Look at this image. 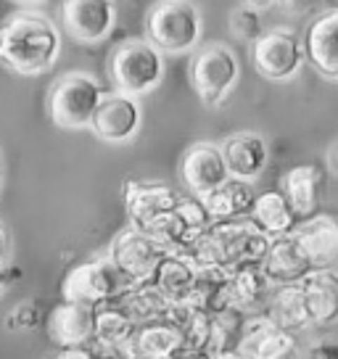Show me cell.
I'll use <instances>...</instances> for the list:
<instances>
[{
  "instance_id": "ba28073f",
  "label": "cell",
  "mask_w": 338,
  "mask_h": 359,
  "mask_svg": "<svg viewBox=\"0 0 338 359\" xmlns=\"http://www.w3.org/2000/svg\"><path fill=\"white\" fill-rule=\"evenodd\" d=\"M251 61L259 77L270 82H285L304 67V45L291 29H267L251 40Z\"/></svg>"
},
{
  "instance_id": "1f68e13d",
  "label": "cell",
  "mask_w": 338,
  "mask_h": 359,
  "mask_svg": "<svg viewBox=\"0 0 338 359\" xmlns=\"http://www.w3.org/2000/svg\"><path fill=\"white\" fill-rule=\"evenodd\" d=\"M230 27L236 29L238 37H243V40H257L264 29H262V11L257 8H251V6H241L236 13H233V19H230Z\"/></svg>"
},
{
  "instance_id": "74e56055",
  "label": "cell",
  "mask_w": 338,
  "mask_h": 359,
  "mask_svg": "<svg viewBox=\"0 0 338 359\" xmlns=\"http://www.w3.org/2000/svg\"><path fill=\"white\" fill-rule=\"evenodd\" d=\"M327 161H330V169L338 175V143L333 148H330V154H327Z\"/></svg>"
},
{
  "instance_id": "7c38bea8",
  "label": "cell",
  "mask_w": 338,
  "mask_h": 359,
  "mask_svg": "<svg viewBox=\"0 0 338 359\" xmlns=\"http://www.w3.org/2000/svg\"><path fill=\"white\" fill-rule=\"evenodd\" d=\"M116 22L114 0H64L61 3V24L67 34L79 43H98L109 37Z\"/></svg>"
},
{
  "instance_id": "f35d334b",
  "label": "cell",
  "mask_w": 338,
  "mask_h": 359,
  "mask_svg": "<svg viewBox=\"0 0 338 359\" xmlns=\"http://www.w3.org/2000/svg\"><path fill=\"white\" fill-rule=\"evenodd\" d=\"M278 3H283V6H288V8H302V6H306L309 0H278Z\"/></svg>"
},
{
  "instance_id": "3957f363",
  "label": "cell",
  "mask_w": 338,
  "mask_h": 359,
  "mask_svg": "<svg viewBox=\"0 0 338 359\" xmlns=\"http://www.w3.org/2000/svg\"><path fill=\"white\" fill-rule=\"evenodd\" d=\"M201 11L191 0H158L148 11L146 34L148 43L158 53L180 56L193 50L201 40Z\"/></svg>"
},
{
  "instance_id": "5b68a950",
  "label": "cell",
  "mask_w": 338,
  "mask_h": 359,
  "mask_svg": "<svg viewBox=\"0 0 338 359\" xmlns=\"http://www.w3.org/2000/svg\"><path fill=\"white\" fill-rule=\"evenodd\" d=\"M103 98L101 82L85 72H69L48 93V114L64 130L90 127L93 114Z\"/></svg>"
},
{
  "instance_id": "d6986e66",
  "label": "cell",
  "mask_w": 338,
  "mask_h": 359,
  "mask_svg": "<svg viewBox=\"0 0 338 359\" xmlns=\"http://www.w3.org/2000/svg\"><path fill=\"white\" fill-rule=\"evenodd\" d=\"M259 269H262V275H264V280L270 283L272 288L299 285L309 272H315L293 236L272 238L270 248H267V254L262 259Z\"/></svg>"
},
{
  "instance_id": "44dd1931",
  "label": "cell",
  "mask_w": 338,
  "mask_h": 359,
  "mask_svg": "<svg viewBox=\"0 0 338 359\" xmlns=\"http://www.w3.org/2000/svg\"><path fill=\"white\" fill-rule=\"evenodd\" d=\"M180 201V193L161 182H135L130 180L124 185V206L133 227H146L151 219H156L158 214L172 212Z\"/></svg>"
},
{
  "instance_id": "83f0119b",
  "label": "cell",
  "mask_w": 338,
  "mask_h": 359,
  "mask_svg": "<svg viewBox=\"0 0 338 359\" xmlns=\"http://www.w3.org/2000/svg\"><path fill=\"white\" fill-rule=\"evenodd\" d=\"M264 317L272 325L283 327L288 333H299L309 327V317H306L304 296L299 285H283V288H272L267 306H264Z\"/></svg>"
},
{
  "instance_id": "603a6c76",
  "label": "cell",
  "mask_w": 338,
  "mask_h": 359,
  "mask_svg": "<svg viewBox=\"0 0 338 359\" xmlns=\"http://www.w3.org/2000/svg\"><path fill=\"white\" fill-rule=\"evenodd\" d=\"M309 325H330L338 320V272L315 269L299 283Z\"/></svg>"
},
{
  "instance_id": "60d3db41",
  "label": "cell",
  "mask_w": 338,
  "mask_h": 359,
  "mask_svg": "<svg viewBox=\"0 0 338 359\" xmlns=\"http://www.w3.org/2000/svg\"><path fill=\"white\" fill-rule=\"evenodd\" d=\"M175 359H209V357H206V354H185V351H182V354H177Z\"/></svg>"
},
{
  "instance_id": "52a82bcc",
  "label": "cell",
  "mask_w": 338,
  "mask_h": 359,
  "mask_svg": "<svg viewBox=\"0 0 338 359\" xmlns=\"http://www.w3.org/2000/svg\"><path fill=\"white\" fill-rule=\"evenodd\" d=\"M241 64L227 45H206L191 61V85L206 106H222L236 90Z\"/></svg>"
},
{
  "instance_id": "7402d4cb",
  "label": "cell",
  "mask_w": 338,
  "mask_h": 359,
  "mask_svg": "<svg viewBox=\"0 0 338 359\" xmlns=\"http://www.w3.org/2000/svg\"><path fill=\"white\" fill-rule=\"evenodd\" d=\"M95 330V309L85 304L61 302L48 317V336L58 348L88 346Z\"/></svg>"
},
{
  "instance_id": "d6a6232c",
  "label": "cell",
  "mask_w": 338,
  "mask_h": 359,
  "mask_svg": "<svg viewBox=\"0 0 338 359\" xmlns=\"http://www.w3.org/2000/svg\"><path fill=\"white\" fill-rule=\"evenodd\" d=\"M304 359H338V344L336 341H317L309 346Z\"/></svg>"
},
{
  "instance_id": "4316f807",
  "label": "cell",
  "mask_w": 338,
  "mask_h": 359,
  "mask_svg": "<svg viewBox=\"0 0 338 359\" xmlns=\"http://www.w3.org/2000/svg\"><path fill=\"white\" fill-rule=\"evenodd\" d=\"M124 309V314L135 323V325H148V323H158V320H169V312H172V302H169L164 293L154 288L151 283H143V285H133L119 296L114 299Z\"/></svg>"
},
{
  "instance_id": "7bdbcfd3",
  "label": "cell",
  "mask_w": 338,
  "mask_h": 359,
  "mask_svg": "<svg viewBox=\"0 0 338 359\" xmlns=\"http://www.w3.org/2000/svg\"><path fill=\"white\" fill-rule=\"evenodd\" d=\"M0 293H3V272H0Z\"/></svg>"
},
{
  "instance_id": "ffe728a7",
  "label": "cell",
  "mask_w": 338,
  "mask_h": 359,
  "mask_svg": "<svg viewBox=\"0 0 338 359\" xmlns=\"http://www.w3.org/2000/svg\"><path fill=\"white\" fill-rule=\"evenodd\" d=\"M222 158H225L227 175L236 180L254 182L264 172L270 161V148L267 140L259 133H236L225 137V143L219 146Z\"/></svg>"
},
{
  "instance_id": "d4e9b609",
  "label": "cell",
  "mask_w": 338,
  "mask_h": 359,
  "mask_svg": "<svg viewBox=\"0 0 338 359\" xmlns=\"http://www.w3.org/2000/svg\"><path fill=\"white\" fill-rule=\"evenodd\" d=\"M254 182L246 180L227 177L219 188L209 191L201 196L206 212L212 217V222H227V219H238V217H248L251 206H254Z\"/></svg>"
},
{
  "instance_id": "4dcf8cb0",
  "label": "cell",
  "mask_w": 338,
  "mask_h": 359,
  "mask_svg": "<svg viewBox=\"0 0 338 359\" xmlns=\"http://www.w3.org/2000/svg\"><path fill=\"white\" fill-rule=\"evenodd\" d=\"M175 212L180 214L182 222L188 224V230H191L196 238L203 236V233L215 224L198 196H180V201H177V206H175Z\"/></svg>"
},
{
  "instance_id": "4fadbf2b",
  "label": "cell",
  "mask_w": 338,
  "mask_h": 359,
  "mask_svg": "<svg viewBox=\"0 0 338 359\" xmlns=\"http://www.w3.org/2000/svg\"><path fill=\"white\" fill-rule=\"evenodd\" d=\"M236 348L246 359H291L296 354V336L272 325L264 314H254L243 320Z\"/></svg>"
},
{
  "instance_id": "d590c367",
  "label": "cell",
  "mask_w": 338,
  "mask_h": 359,
  "mask_svg": "<svg viewBox=\"0 0 338 359\" xmlns=\"http://www.w3.org/2000/svg\"><path fill=\"white\" fill-rule=\"evenodd\" d=\"M209 359H246L238 348H230V351H219V354H215V357H209Z\"/></svg>"
},
{
  "instance_id": "6da1fadb",
  "label": "cell",
  "mask_w": 338,
  "mask_h": 359,
  "mask_svg": "<svg viewBox=\"0 0 338 359\" xmlns=\"http://www.w3.org/2000/svg\"><path fill=\"white\" fill-rule=\"evenodd\" d=\"M270 241L251 217L215 222L185 251L201 272H233L241 267H259Z\"/></svg>"
},
{
  "instance_id": "5bb4252c",
  "label": "cell",
  "mask_w": 338,
  "mask_h": 359,
  "mask_svg": "<svg viewBox=\"0 0 338 359\" xmlns=\"http://www.w3.org/2000/svg\"><path fill=\"white\" fill-rule=\"evenodd\" d=\"M325 188L327 175L325 167H320V164H299V167L288 169L280 180V193L285 196V201L291 203L299 222L320 214Z\"/></svg>"
},
{
  "instance_id": "7a4b0ae2",
  "label": "cell",
  "mask_w": 338,
  "mask_h": 359,
  "mask_svg": "<svg viewBox=\"0 0 338 359\" xmlns=\"http://www.w3.org/2000/svg\"><path fill=\"white\" fill-rule=\"evenodd\" d=\"M61 34L37 13H16L0 24V64L16 74H40L56 64Z\"/></svg>"
},
{
  "instance_id": "484cf974",
  "label": "cell",
  "mask_w": 338,
  "mask_h": 359,
  "mask_svg": "<svg viewBox=\"0 0 338 359\" xmlns=\"http://www.w3.org/2000/svg\"><path fill=\"white\" fill-rule=\"evenodd\" d=\"M254 224L259 227L267 238H283L293 236V230L299 227V217L291 209V203L285 201L280 191H264L257 193L251 214H248Z\"/></svg>"
},
{
  "instance_id": "f1b7e54d",
  "label": "cell",
  "mask_w": 338,
  "mask_h": 359,
  "mask_svg": "<svg viewBox=\"0 0 338 359\" xmlns=\"http://www.w3.org/2000/svg\"><path fill=\"white\" fill-rule=\"evenodd\" d=\"M135 323L124 314V309L116 302L101 304L95 306V330L93 341L106 351H119L135 333Z\"/></svg>"
},
{
  "instance_id": "9a60e30c",
  "label": "cell",
  "mask_w": 338,
  "mask_h": 359,
  "mask_svg": "<svg viewBox=\"0 0 338 359\" xmlns=\"http://www.w3.org/2000/svg\"><path fill=\"white\" fill-rule=\"evenodd\" d=\"M299 248L312 269H333L338 264V217L315 214L293 230Z\"/></svg>"
},
{
  "instance_id": "cb8c5ba5",
  "label": "cell",
  "mask_w": 338,
  "mask_h": 359,
  "mask_svg": "<svg viewBox=\"0 0 338 359\" xmlns=\"http://www.w3.org/2000/svg\"><path fill=\"white\" fill-rule=\"evenodd\" d=\"M198 280H201V269L196 267V262L185 251H169L154 272L151 285L158 288L172 304H177L198 288Z\"/></svg>"
},
{
  "instance_id": "ac0fdd59",
  "label": "cell",
  "mask_w": 338,
  "mask_h": 359,
  "mask_svg": "<svg viewBox=\"0 0 338 359\" xmlns=\"http://www.w3.org/2000/svg\"><path fill=\"white\" fill-rule=\"evenodd\" d=\"M180 177L188 185L193 196H206L209 191L219 188L230 175H227L222 151L215 143H196L185 151L180 164Z\"/></svg>"
},
{
  "instance_id": "9c48e42d",
  "label": "cell",
  "mask_w": 338,
  "mask_h": 359,
  "mask_svg": "<svg viewBox=\"0 0 338 359\" xmlns=\"http://www.w3.org/2000/svg\"><path fill=\"white\" fill-rule=\"evenodd\" d=\"M167 254V248H161L154 238H148L137 227H127L124 233H119L111 241V248H109L111 264L130 280V285L151 283L154 272Z\"/></svg>"
},
{
  "instance_id": "8fae6325",
  "label": "cell",
  "mask_w": 338,
  "mask_h": 359,
  "mask_svg": "<svg viewBox=\"0 0 338 359\" xmlns=\"http://www.w3.org/2000/svg\"><path fill=\"white\" fill-rule=\"evenodd\" d=\"M143 111L140 103L122 93H103L98 109L93 114L90 130L106 143H127L140 130Z\"/></svg>"
},
{
  "instance_id": "277c9868",
  "label": "cell",
  "mask_w": 338,
  "mask_h": 359,
  "mask_svg": "<svg viewBox=\"0 0 338 359\" xmlns=\"http://www.w3.org/2000/svg\"><path fill=\"white\" fill-rule=\"evenodd\" d=\"M109 77L114 93L140 98L164 79V53H158L148 40H127L111 53Z\"/></svg>"
},
{
  "instance_id": "8d00e7d4",
  "label": "cell",
  "mask_w": 338,
  "mask_h": 359,
  "mask_svg": "<svg viewBox=\"0 0 338 359\" xmlns=\"http://www.w3.org/2000/svg\"><path fill=\"white\" fill-rule=\"evenodd\" d=\"M246 6H251V8H257V11H264V8H270L275 0H243Z\"/></svg>"
},
{
  "instance_id": "836d02e7",
  "label": "cell",
  "mask_w": 338,
  "mask_h": 359,
  "mask_svg": "<svg viewBox=\"0 0 338 359\" xmlns=\"http://www.w3.org/2000/svg\"><path fill=\"white\" fill-rule=\"evenodd\" d=\"M53 359H98V351L88 344V346H67L58 348V354Z\"/></svg>"
},
{
  "instance_id": "f546056e",
  "label": "cell",
  "mask_w": 338,
  "mask_h": 359,
  "mask_svg": "<svg viewBox=\"0 0 338 359\" xmlns=\"http://www.w3.org/2000/svg\"><path fill=\"white\" fill-rule=\"evenodd\" d=\"M148 238H154L158 246L167 248V251H188L191 243L196 241L188 224L182 222V217L175 209L172 212L158 214L156 219H151L146 227H140Z\"/></svg>"
},
{
  "instance_id": "e575fe53",
  "label": "cell",
  "mask_w": 338,
  "mask_h": 359,
  "mask_svg": "<svg viewBox=\"0 0 338 359\" xmlns=\"http://www.w3.org/2000/svg\"><path fill=\"white\" fill-rule=\"evenodd\" d=\"M34 320H37V312H34V306L24 304V306H19V309H16V314H13V317H8V325H13V327H29V325H34Z\"/></svg>"
},
{
  "instance_id": "b9f144b4",
  "label": "cell",
  "mask_w": 338,
  "mask_h": 359,
  "mask_svg": "<svg viewBox=\"0 0 338 359\" xmlns=\"http://www.w3.org/2000/svg\"><path fill=\"white\" fill-rule=\"evenodd\" d=\"M98 359H124L119 351H106V354H98Z\"/></svg>"
},
{
  "instance_id": "2e32d148",
  "label": "cell",
  "mask_w": 338,
  "mask_h": 359,
  "mask_svg": "<svg viewBox=\"0 0 338 359\" xmlns=\"http://www.w3.org/2000/svg\"><path fill=\"white\" fill-rule=\"evenodd\" d=\"M182 351H185L182 330L169 320L137 325L130 341L119 348L124 359H175Z\"/></svg>"
},
{
  "instance_id": "ab89813d",
  "label": "cell",
  "mask_w": 338,
  "mask_h": 359,
  "mask_svg": "<svg viewBox=\"0 0 338 359\" xmlns=\"http://www.w3.org/2000/svg\"><path fill=\"white\" fill-rule=\"evenodd\" d=\"M6 257V233H3V224H0V259Z\"/></svg>"
},
{
  "instance_id": "8992f818",
  "label": "cell",
  "mask_w": 338,
  "mask_h": 359,
  "mask_svg": "<svg viewBox=\"0 0 338 359\" xmlns=\"http://www.w3.org/2000/svg\"><path fill=\"white\" fill-rule=\"evenodd\" d=\"M127 288H133L130 280L111 264V259H90L67 272L61 283V296L64 302L85 304V306H101L114 299H119Z\"/></svg>"
},
{
  "instance_id": "ee69618b",
  "label": "cell",
  "mask_w": 338,
  "mask_h": 359,
  "mask_svg": "<svg viewBox=\"0 0 338 359\" xmlns=\"http://www.w3.org/2000/svg\"><path fill=\"white\" fill-rule=\"evenodd\" d=\"M19 3H37V0H19Z\"/></svg>"
},
{
  "instance_id": "e0dca14e",
  "label": "cell",
  "mask_w": 338,
  "mask_h": 359,
  "mask_svg": "<svg viewBox=\"0 0 338 359\" xmlns=\"http://www.w3.org/2000/svg\"><path fill=\"white\" fill-rule=\"evenodd\" d=\"M302 45H304V61L312 64L317 74L338 82V8L320 13L306 27Z\"/></svg>"
},
{
  "instance_id": "30bf717a",
  "label": "cell",
  "mask_w": 338,
  "mask_h": 359,
  "mask_svg": "<svg viewBox=\"0 0 338 359\" xmlns=\"http://www.w3.org/2000/svg\"><path fill=\"white\" fill-rule=\"evenodd\" d=\"M270 293H272V285L264 280L259 267L233 269L217 285L215 312H219V309H233V312H241L243 317L264 314Z\"/></svg>"
}]
</instances>
